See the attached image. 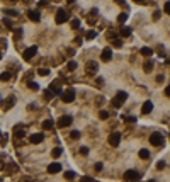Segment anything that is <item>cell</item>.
<instances>
[{
    "mask_svg": "<svg viewBox=\"0 0 170 182\" xmlns=\"http://www.w3.org/2000/svg\"><path fill=\"white\" fill-rule=\"evenodd\" d=\"M126 99H128V92H117V94H116V97L111 101V104H112L114 107H121Z\"/></svg>",
    "mask_w": 170,
    "mask_h": 182,
    "instance_id": "1",
    "label": "cell"
},
{
    "mask_svg": "<svg viewBox=\"0 0 170 182\" xmlns=\"http://www.w3.org/2000/svg\"><path fill=\"white\" fill-rule=\"evenodd\" d=\"M163 141H165V140H163L162 133H151V135H150V143H151L153 146H162Z\"/></svg>",
    "mask_w": 170,
    "mask_h": 182,
    "instance_id": "2",
    "label": "cell"
},
{
    "mask_svg": "<svg viewBox=\"0 0 170 182\" xmlns=\"http://www.w3.org/2000/svg\"><path fill=\"white\" fill-rule=\"evenodd\" d=\"M61 101L63 102H73L75 101V90L73 88H67V90H63L61 92Z\"/></svg>",
    "mask_w": 170,
    "mask_h": 182,
    "instance_id": "3",
    "label": "cell"
},
{
    "mask_svg": "<svg viewBox=\"0 0 170 182\" xmlns=\"http://www.w3.org/2000/svg\"><path fill=\"white\" fill-rule=\"evenodd\" d=\"M107 141H109V145H111V146H119V143H121V133H119V131L111 133Z\"/></svg>",
    "mask_w": 170,
    "mask_h": 182,
    "instance_id": "4",
    "label": "cell"
},
{
    "mask_svg": "<svg viewBox=\"0 0 170 182\" xmlns=\"http://www.w3.org/2000/svg\"><path fill=\"white\" fill-rule=\"evenodd\" d=\"M72 121H73V119H72L70 116H61L60 119L56 121V126H58V128H68V126L72 124Z\"/></svg>",
    "mask_w": 170,
    "mask_h": 182,
    "instance_id": "5",
    "label": "cell"
},
{
    "mask_svg": "<svg viewBox=\"0 0 170 182\" xmlns=\"http://www.w3.org/2000/svg\"><path fill=\"white\" fill-rule=\"evenodd\" d=\"M67 20H68V14H67V10H63V9L56 10V24H65Z\"/></svg>",
    "mask_w": 170,
    "mask_h": 182,
    "instance_id": "6",
    "label": "cell"
},
{
    "mask_svg": "<svg viewBox=\"0 0 170 182\" xmlns=\"http://www.w3.org/2000/svg\"><path fill=\"white\" fill-rule=\"evenodd\" d=\"M97 70H99V65H97L95 61H88L87 65H85V72H87L88 75H95Z\"/></svg>",
    "mask_w": 170,
    "mask_h": 182,
    "instance_id": "7",
    "label": "cell"
},
{
    "mask_svg": "<svg viewBox=\"0 0 170 182\" xmlns=\"http://www.w3.org/2000/svg\"><path fill=\"white\" fill-rule=\"evenodd\" d=\"M122 177H124L126 181H138V179H141L140 172H136V170H128V172H126Z\"/></svg>",
    "mask_w": 170,
    "mask_h": 182,
    "instance_id": "8",
    "label": "cell"
},
{
    "mask_svg": "<svg viewBox=\"0 0 170 182\" xmlns=\"http://www.w3.org/2000/svg\"><path fill=\"white\" fill-rule=\"evenodd\" d=\"M36 51H38V48H36V46H29L27 49H24V53H22V58H24V60H31L34 54H36Z\"/></svg>",
    "mask_w": 170,
    "mask_h": 182,
    "instance_id": "9",
    "label": "cell"
},
{
    "mask_svg": "<svg viewBox=\"0 0 170 182\" xmlns=\"http://www.w3.org/2000/svg\"><path fill=\"white\" fill-rule=\"evenodd\" d=\"M60 170H61V163L58 162H53L48 165V174H58Z\"/></svg>",
    "mask_w": 170,
    "mask_h": 182,
    "instance_id": "10",
    "label": "cell"
},
{
    "mask_svg": "<svg viewBox=\"0 0 170 182\" xmlns=\"http://www.w3.org/2000/svg\"><path fill=\"white\" fill-rule=\"evenodd\" d=\"M101 58H102V61H109L112 58V49L111 48H104L101 53Z\"/></svg>",
    "mask_w": 170,
    "mask_h": 182,
    "instance_id": "11",
    "label": "cell"
},
{
    "mask_svg": "<svg viewBox=\"0 0 170 182\" xmlns=\"http://www.w3.org/2000/svg\"><path fill=\"white\" fill-rule=\"evenodd\" d=\"M43 138H44V136H43V133H34V135L29 136V141L33 143V145H38V143L43 141Z\"/></svg>",
    "mask_w": 170,
    "mask_h": 182,
    "instance_id": "12",
    "label": "cell"
},
{
    "mask_svg": "<svg viewBox=\"0 0 170 182\" xmlns=\"http://www.w3.org/2000/svg\"><path fill=\"white\" fill-rule=\"evenodd\" d=\"M151 111H153V102L146 101L145 104H143V107H141V114H150Z\"/></svg>",
    "mask_w": 170,
    "mask_h": 182,
    "instance_id": "13",
    "label": "cell"
},
{
    "mask_svg": "<svg viewBox=\"0 0 170 182\" xmlns=\"http://www.w3.org/2000/svg\"><path fill=\"white\" fill-rule=\"evenodd\" d=\"M27 17L33 20V22H39L41 20V15L38 10H27Z\"/></svg>",
    "mask_w": 170,
    "mask_h": 182,
    "instance_id": "14",
    "label": "cell"
},
{
    "mask_svg": "<svg viewBox=\"0 0 170 182\" xmlns=\"http://www.w3.org/2000/svg\"><path fill=\"white\" fill-rule=\"evenodd\" d=\"M14 104H15V97H14V95H9V97H7V101H5V106H4V109H10L14 106Z\"/></svg>",
    "mask_w": 170,
    "mask_h": 182,
    "instance_id": "15",
    "label": "cell"
},
{
    "mask_svg": "<svg viewBox=\"0 0 170 182\" xmlns=\"http://www.w3.org/2000/svg\"><path fill=\"white\" fill-rule=\"evenodd\" d=\"M143 70H145L146 73H150V72L153 70V61H145V63H143Z\"/></svg>",
    "mask_w": 170,
    "mask_h": 182,
    "instance_id": "16",
    "label": "cell"
},
{
    "mask_svg": "<svg viewBox=\"0 0 170 182\" xmlns=\"http://www.w3.org/2000/svg\"><path fill=\"white\" fill-rule=\"evenodd\" d=\"M53 124H54L53 119H46V121H43V129H51Z\"/></svg>",
    "mask_w": 170,
    "mask_h": 182,
    "instance_id": "17",
    "label": "cell"
},
{
    "mask_svg": "<svg viewBox=\"0 0 170 182\" xmlns=\"http://www.w3.org/2000/svg\"><path fill=\"white\" fill-rule=\"evenodd\" d=\"M141 54L143 56H151V54H153V49L148 46H145V48H141Z\"/></svg>",
    "mask_w": 170,
    "mask_h": 182,
    "instance_id": "18",
    "label": "cell"
},
{
    "mask_svg": "<svg viewBox=\"0 0 170 182\" xmlns=\"http://www.w3.org/2000/svg\"><path fill=\"white\" fill-rule=\"evenodd\" d=\"M140 158H143V160L150 158V152L146 148H141V150H140Z\"/></svg>",
    "mask_w": 170,
    "mask_h": 182,
    "instance_id": "19",
    "label": "cell"
},
{
    "mask_svg": "<svg viewBox=\"0 0 170 182\" xmlns=\"http://www.w3.org/2000/svg\"><path fill=\"white\" fill-rule=\"evenodd\" d=\"M10 78H12V75L9 73V72H4V73H0V80H2V82H9Z\"/></svg>",
    "mask_w": 170,
    "mask_h": 182,
    "instance_id": "20",
    "label": "cell"
},
{
    "mask_svg": "<svg viewBox=\"0 0 170 182\" xmlns=\"http://www.w3.org/2000/svg\"><path fill=\"white\" fill-rule=\"evenodd\" d=\"M17 170H19V167H17L15 163H9V165H7V172H10V174L17 172Z\"/></svg>",
    "mask_w": 170,
    "mask_h": 182,
    "instance_id": "21",
    "label": "cell"
},
{
    "mask_svg": "<svg viewBox=\"0 0 170 182\" xmlns=\"http://www.w3.org/2000/svg\"><path fill=\"white\" fill-rule=\"evenodd\" d=\"M121 36H122V38L131 36V29H129V27H122V29H121Z\"/></svg>",
    "mask_w": 170,
    "mask_h": 182,
    "instance_id": "22",
    "label": "cell"
},
{
    "mask_svg": "<svg viewBox=\"0 0 170 182\" xmlns=\"http://www.w3.org/2000/svg\"><path fill=\"white\" fill-rule=\"evenodd\" d=\"M61 152H63L61 148H53V152H51V155H53V158H58V157L61 155Z\"/></svg>",
    "mask_w": 170,
    "mask_h": 182,
    "instance_id": "23",
    "label": "cell"
},
{
    "mask_svg": "<svg viewBox=\"0 0 170 182\" xmlns=\"http://www.w3.org/2000/svg\"><path fill=\"white\" fill-rule=\"evenodd\" d=\"M65 179H67V181H72V179H75V172H72V170L65 172Z\"/></svg>",
    "mask_w": 170,
    "mask_h": 182,
    "instance_id": "24",
    "label": "cell"
},
{
    "mask_svg": "<svg viewBox=\"0 0 170 182\" xmlns=\"http://www.w3.org/2000/svg\"><path fill=\"white\" fill-rule=\"evenodd\" d=\"M126 19H128V14H119V15H117V22H126Z\"/></svg>",
    "mask_w": 170,
    "mask_h": 182,
    "instance_id": "25",
    "label": "cell"
},
{
    "mask_svg": "<svg viewBox=\"0 0 170 182\" xmlns=\"http://www.w3.org/2000/svg\"><path fill=\"white\" fill-rule=\"evenodd\" d=\"M27 87L33 88V90H39V85H38L36 82H27Z\"/></svg>",
    "mask_w": 170,
    "mask_h": 182,
    "instance_id": "26",
    "label": "cell"
},
{
    "mask_svg": "<svg viewBox=\"0 0 170 182\" xmlns=\"http://www.w3.org/2000/svg\"><path fill=\"white\" fill-rule=\"evenodd\" d=\"M67 68H68V72H73L75 68H77V63H75V61H68Z\"/></svg>",
    "mask_w": 170,
    "mask_h": 182,
    "instance_id": "27",
    "label": "cell"
},
{
    "mask_svg": "<svg viewBox=\"0 0 170 182\" xmlns=\"http://www.w3.org/2000/svg\"><path fill=\"white\" fill-rule=\"evenodd\" d=\"M70 136H72L73 140H78V138H80V131H77V129H73V131L70 133Z\"/></svg>",
    "mask_w": 170,
    "mask_h": 182,
    "instance_id": "28",
    "label": "cell"
},
{
    "mask_svg": "<svg viewBox=\"0 0 170 182\" xmlns=\"http://www.w3.org/2000/svg\"><path fill=\"white\" fill-rule=\"evenodd\" d=\"M38 73L43 75V77H46V75L49 73V70H48V68H38Z\"/></svg>",
    "mask_w": 170,
    "mask_h": 182,
    "instance_id": "29",
    "label": "cell"
},
{
    "mask_svg": "<svg viewBox=\"0 0 170 182\" xmlns=\"http://www.w3.org/2000/svg\"><path fill=\"white\" fill-rule=\"evenodd\" d=\"M95 36H97V34H95V31H88V33L85 34V38H87V39H94Z\"/></svg>",
    "mask_w": 170,
    "mask_h": 182,
    "instance_id": "30",
    "label": "cell"
},
{
    "mask_svg": "<svg viewBox=\"0 0 170 182\" xmlns=\"http://www.w3.org/2000/svg\"><path fill=\"white\" fill-rule=\"evenodd\" d=\"M72 27H73V29H78V27H80V20L73 19V20H72Z\"/></svg>",
    "mask_w": 170,
    "mask_h": 182,
    "instance_id": "31",
    "label": "cell"
},
{
    "mask_svg": "<svg viewBox=\"0 0 170 182\" xmlns=\"http://www.w3.org/2000/svg\"><path fill=\"white\" fill-rule=\"evenodd\" d=\"M99 117H101V119H107L109 112H107V111H101V112H99Z\"/></svg>",
    "mask_w": 170,
    "mask_h": 182,
    "instance_id": "32",
    "label": "cell"
},
{
    "mask_svg": "<svg viewBox=\"0 0 170 182\" xmlns=\"http://www.w3.org/2000/svg\"><path fill=\"white\" fill-rule=\"evenodd\" d=\"M14 135H15V138H24V135H26V133H24L22 129H17V131H15Z\"/></svg>",
    "mask_w": 170,
    "mask_h": 182,
    "instance_id": "33",
    "label": "cell"
},
{
    "mask_svg": "<svg viewBox=\"0 0 170 182\" xmlns=\"http://www.w3.org/2000/svg\"><path fill=\"white\" fill-rule=\"evenodd\" d=\"M121 44H122V43H121V39H116V38H114V39H112V46L119 48V46H121Z\"/></svg>",
    "mask_w": 170,
    "mask_h": 182,
    "instance_id": "34",
    "label": "cell"
},
{
    "mask_svg": "<svg viewBox=\"0 0 170 182\" xmlns=\"http://www.w3.org/2000/svg\"><path fill=\"white\" fill-rule=\"evenodd\" d=\"M163 10H165V14H169V15H170V0L167 2V4H165V7H163Z\"/></svg>",
    "mask_w": 170,
    "mask_h": 182,
    "instance_id": "35",
    "label": "cell"
},
{
    "mask_svg": "<svg viewBox=\"0 0 170 182\" xmlns=\"http://www.w3.org/2000/svg\"><path fill=\"white\" fill-rule=\"evenodd\" d=\"M5 14H7V15H14V17L17 15V12H15V10H12V9H7V10H5Z\"/></svg>",
    "mask_w": 170,
    "mask_h": 182,
    "instance_id": "36",
    "label": "cell"
},
{
    "mask_svg": "<svg viewBox=\"0 0 170 182\" xmlns=\"http://www.w3.org/2000/svg\"><path fill=\"white\" fill-rule=\"evenodd\" d=\"M80 153H82V155H88V148H87V146H82Z\"/></svg>",
    "mask_w": 170,
    "mask_h": 182,
    "instance_id": "37",
    "label": "cell"
},
{
    "mask_svg": "<svg viewBox=\"0 0 170 182\" xmlns=\"http://www.w3.org/2000/svg\"><path fill=\"white\" fill-rule=\"evenodd\" d=\"M4 22H5V26L9 27V29H14V26H12V22H10V20L9 19H4Z\"/></svg>",
    "mask_w": 170,
    "mask_h": 182,
    "instance_id": "38",
    "label": "cell"
},
{
    "mask_svg": "<svg viewBox=\"0 0 170 182\" xmlns=\"http://www.w3.org/2000/svg\"><path fill=\"white\" fill-rule=\"evenodd\" d=\"M82 182H94V179H92V177H88V175H85V177H82Z\"/></svg>",
    "mask_w": 170,
    "mask_h": 182,
    "instance_id": "39",
    "label": "cell"
},
{
    "mask_svg": "<svg viewBox=\"0 0 170 182\" xmlns=\"http://www.w3.org/2000/svg\"><path fill=\"white\" fill-rule=\"evenodd\" d=\"M156 169H158V170L165 169V162H158V163H156Z\"/></svg>",
    "mask_w": 170,
    "mask_h": 182,
    "instance_id": "40",
    "label": "cell"
},
{
    "mask_svg": "<svg viewBox=\"0 0 170 182\" xmlns=\"http://www.w3.org/2000/svg\"><path fill=\"white\" fill-rule=\"evenodd\" d=\"M53 92H49V90H46V92H44V97H46V99H51V97H53Z\"/></svg>",
    "mask_w": 170,
    "mask_h": 182,
    "instance_id": "41",
    "label": "cell"
},
{
    "mask_svg": "<svg viewBox=\"0 0 170 182\" xmlns=\"http://www.w3.org/2000/svg\"><path fill=\"white\" fill-rule=\"evenodd\" d=\"M94 169L97 170V172H99V170H102V163H101V162H97V163L94 165Z\"/></svg>",
    "mask_w": 170,
    "mask_h": 182,
    "instance_id": "42",
    "label": "cell"
},
{
    "mask_svg": "<svg viewBox=\"0 0 170 182\" xmlns=\"http://www.w3.org/2000/svg\"><path fill=\"white\" fill-rule=\"evenodd\" d=\"M160 15H162V12H160V10H156V12L153 14V19H155V20H156V19H160Z\"/></svg>",
    "mask_w": 170,
    "mask_h": 182,
    "instance_id": "43",
    "label": "cell"
},
{
    "mask_svg": "<svg viewBox=\"0 0 170 182\" xmlns=\"http://www.w3.org/2000/svg\"><path fill=\"white\" fill-rule=\"evenodd\" d=\"M114 38H116V33H112V31L107 33V39H114Z\"/></svg>",
    "mask_w": 170,
    "mask_h": 182,
    "instance_id": "44",
    "label": "cell"
},
{
    "mask_svg": "<svg viewBox=\"0 0 170 182\" xmlns=\"http://www.w3.org/2000/svg\"><path fill=\"white\" fill-rule=\"evenodd\" d=\"M126 121H128V123H135L136 117H135V116H129V117H126Z\"/></svg>",
    "mask_w": 170,
    "mask_h": 182,
    "instance_id": "45",
    "label": "cell"
},
{
    "mask_svg": "<svg viewBox=\"0 0 170 182\" xmlns=\"http://www.w3.org/2000/svg\"><path fill=\"white\" fill-rule=\"evenodd\" d=\"M165 95L170 97V85H167V88H165Z\"/></svg>",
    "mask_w": 170,
    "mask_h": 182,
    "instance_id": "46",
    "label": "cell"
},
{
    "mask_svg": "<svg viewBox=\"0 0 170 182\" xmlns=\"http://www.w3.org/2000/svg\"><path fill=\"white\" fill-rule=\"evenodd\" d=\"M2 169H4V163L0 162V170H2Z\"/></svg>",
    "mask_w": 170,
    "mask_h": 182,
    "instance_id": "47",
    "label": "cell"
},
{
    "mask_svg": "<svg viewBox=\"0 0 170 182\" xmlns=\"http://www.w3.org/2000/svg\"><path fill=\"white\" fill-rule=\"evenodd\" d=\"M73 2H75V0H68V4H73Z\"/></svg>",
    "mask_w": 170,
    "mask_h": 182,
    "instance_id": "48",
    "label": "cell"
},
{
    "mask_svg": "<svg viewBox=\"0 0 170 182\" xmlns=\"http://www.w3.org/2000/svg\"><path fill=\"white\" fill-rule=\"evenodd\" d=\"M135 2H138V4H140V2H143V0H135Z\"/></svg>",
    "mask_w": 170,
    "mask_h": 182,
    "instance_id": "49",
    "label": "cell"
},
{
    "mask_svg": "<svg viewBox=\"0 0 170 182\" xmlns=\"http://www.w3.org/2000/svg\"><path fill=\"white\" fill-rule=\"evenodd\" d=\"M24 2H31V0H24Z\"/></svg>",
    "mask_w": 170,
    "mask_h": 182,
    "instance_id": "50",
    "label": "cell"
},
{
    "mask_svg": "<svg viewBox=\"0 0 170 182\" xmlns=\"http://www.w3.org/2000/svg\"><path fill=\"white\" fill-rule=\"evenodd\" d=\"M9 2H15V0H9Z\"/></svg>",
    "mask_w": 170,
    "mask_h": 182,
    "instance_id": "51",
    "label": "cell"
},
{
    "mask_svg": "<svg viewBox=\"0 0 170 182\" xmlns=\"http://www.w3.org/2000/svg\"><path fill=\"white\" fill-rule=\"evenodd\" d=\"M0 58H2V53H0Z\"/></svg>",
    "mask_w": 170,
    "mask_h": 182,
    "instance_id": "52",
    "label": "cell"
}]
</instances>
